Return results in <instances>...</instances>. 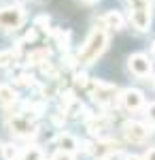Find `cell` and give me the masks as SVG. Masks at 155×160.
<instances>
[{"mask_svg":"<svg viewBox=\"0 0 155 160\" xmlns=\"http://www.w3.org/2000/svg\"><path fill=\"white\" fill-rule=\"evenodd\" d=\"M108 45V34L104 28H94L92 32H89V37H87V41H85V45L81 47V51H79V56H77V60H79V64H94L102 53H104V49H106Z\"/></svg>","mask_w":155,"mask_h":160,"instance_id":"6da1fadb","label":"cell"},{"mask_svg":"<svg viewBox=\"0 0 155 160\" xmlns=\"http://www.w3.org/2000/svg\"><path fill=\"white\" fill-rule=\"evenodd\" d=\"M89 94L94 96V100L100 105V107H110L115 105V100L119 98V90L110 83H104V81H98V79H92L89 81Z\"/></svg>","mask_w":155,"mask_h":160,"instance_id":"7a4b0ae2","label":"cell"},{"mask_svg":"<svg viewBox=\"0 0 155 160\" xmlns=\"http://www.w3.org/2000/svg\"><path fill=\"white\" fill-rule=\"evenodd\" d=\"M9 128H11V132H15L17 137H34L36 135V124L30 120L28 111L15 113L13 118H9Z\"/></svg>","mask_w":155,"mask_h":160,"instance_id":"3957f363","label":"cell"},{"mask_svg":"<svg viewBox=\"0 0 155 160\" xmlns=\"http://www.w3.org/2000/svg\"><path fill=\"white\" fill-rule=\"evenodd\" d=\"M26 22V11L21 7H4L0 9V28L15 30Z\"/></svg>","mask_w":155,"mask_h":160,"instance_id":"277c9868","label":"cell"},{"mask_svg":"<svg viewBox=\"0 0 155 160\" xmlns=\"http://www.w3.org/2000/svg\"><path fill=\"white\" fill-rule=\"evenodd\" d=\"M128 68H130L132 75H136V77H149L151 71H153V62L149 60L144 53H132L130 58H128Z\"/></svg>","mask_w":155,"mask_h":160,"instance_id":"5b68a950","label":"cell"},{"mask_svg":"<svg viewBox=\"0 0 155 160\" xmlns=\"http://www.w3.org/2000/svg\"><path fill=\"white\" fill-rule=\"evenodd\" d=\"M119 102L125 111H140L144 107V94L136 88H128L119 94Z\"/></svg>","mask_w":155,"mask_h":160,"instance_id":"8992f818","label":"cell"},{"mask_svg":"<svg viewBox=\"0 0 155 160\" xmlns=\"http://www.w3.org/2000/svg\"><path fill=\"white\" fill-rule=\"evenodd\" d=\"M123 135L130 143H144L151 137V128L144 122H128L123 126Z\"/></svg>","mask_w":155,"mask_h":160,"instance_id":"52a82bcc","label":"cell"},{"mask_svg":"<svg viewBox=\"0 0 155 160\" xmlns=\"http://www.w3.org/2000/svg\"><path fill=\"white\" fill-rule=\"evenodd\" d=\"M87 152L96 160H102L106 156H113L115 152H119V143L115 139H98L96 143H92V148H87Z\"/></svg>","mask_w":155,"mask_h":160,"instance_id":"ba28073f","label":"cell"},{"mask_svg":"<svg viewBox=\"0 0 155 160\" xmlns=\"http://www.w3.org/2000/svg\"><path fill=\"white\" fill-rule=\"evenodd\" d=\"M58 148H60V152H66V154H77L81 149V143L70 132H60L58 135Z\"/></svg>","mask_w":155,"mask_h":160,"instance_id":"9c48e42d","label":"cell"},{"mask_svg":"<svg viewBox=\"0 0 155 160\" xmlns=\"http://www.w3.org/2000/svg\"><path fill=\"white\" fill-rule=\"evenodd\" d=\"M130 22L138 32H147L151 26V11H130Z\"/></svg>","mask_w":155,"mask_h":160,"instance_id":"30bf717a","label":"cell"},{"mask_svg":"<svg viewBox=\"0 0 155 160\" xmlns=\"http://www.w3.org/2000/svg\"><path fill=\"white\" fill-rule=\"evenodd\" d=\"M100 24L104 26V28H110V30H121L123 28V17L117 11H108L100 17Z\"/></svg>","mask_w":155,"mask_h":160,"instance_id":"8fae6325","label":"cell"},{"mask_svg":"<svg viewBox=\"0 0 155 160\" xmlns=\"http://www.w3.org/2000/svg\"><path fill=\"white\" fill-rule=\"evenodd\" d=\"M15 100H17V92L11 86L2 83L0 86V105L2 107H11V105H15Z\"/></svg>","mask_w":155,"mask_h":160,"instance_id":"7c38bea8","label":"cell"},{"mask_svg":"<svg viewBox=\"0 0 155 160\" xmlns=\"http://www.w3.org/2000/svg\"><path fill=\"white\" fill-rule=\"evenodd\" d=\"M21 152L24 149L19 148V145H15V143H4L0 148V156H2V160H19Z\"/></svg>","mask_w":155,"mask_h":160,"instance_id":"4fadbf2b","label":"cell"},{"mask_svg":"<svg viewBox=\"0 0 155 160\" xmlns=\"http://www.w3.org/2000/svg\"><path fill=\"white\" fill-rule=\"evenodd\" d=\"M106 118H102V115H92L89 120H87V130L92 132V135H98V132H102V130H106Z\"/></svg>","mask_w":155,"mask_h":160,"instance_id":"5bb4252c","label":"cell"},{"mask_svg":"<svg viewBox=\"0 0 155 160\" xmlns=\"http://www.w3.org/2000/svg\"><path fill=\"white\" fill-rule=\"evenodd\" d=\"M43 158H45V154H43V149L38 148V145L26 148L21 152V156H19V160H43Z\"/></svg>","mask_w":155,"mask_h":160,"instance_id":"9a60e30c","label":"cell"},{"mask_svg":"<svg viewBox=\"0 0 155 160\" xmlns=\"http://www.w3.org/2000/svg\"><path fill=\"white\" fill-rule=\"evenodd\" d=\"M49 53H51L49 49H36L28 56V60H30V64H43V62H47Z\"/></svg>","mask_w":155,"mask_h":160,"instance_id":"2e32d148","label":"cell"},{"mask_svg":"<svg viewBox=\"0 0 155 160\" xmlns=\"http://www.w3.org/2000/svg\"><path fill=\"white\" fill-rule=\"evenodd\" d=\"M130 11H151V0H128Z\"/></svg>","mask_w":155,"mask_h":160,"instance_id":"e0dca14e","label":"cell"},{"mask_svg":"<svg viewBox=\"0 0 155 160\" xmlns=\"http://www.w3.org/2000/svg\"><path fill=\"white\" fill-rule=\"evenodd\" d=\"M17 60V53L15 51H0V66H11Z\"/></svg>","mask_w":155,"mask_h":160,"instance_id":"ac0fdd59","label":"cell"},{"mask_svg":"<svg viewBox=\"0 0 155 160\" xmlns=\"http://www.w3.org/2000/svg\"><path fill=\"white\" fill-rule=\"evenodd\" d=\"M144 115H147V120L151 124H155V102H149V105L144 107Z\"/></svg>","mask_w":155,"mask_h":160,"instance_id":"d6986e66","label":"cell"},{"mask_svg":"<svg viewBox=\"0 0 155 160\" xmlns=\"http://www.w3.org/2000/svg\"><path fill=\"white\" fill-rule=\"evenodd\" d=\"M17 83H19V86H32V77H28V75H19V77H17Z\"/></svg>","mask_w":155,"mask_h":160,"instance_id":"ffe728a7","label":"cell"},{"mask_svg":"<svg viewBox=\"0 0 155 160\" xmlns=\"http://www.w3.org/2000/svg\"><path fill=\"white\" fill-rule=\"evenodd\" d=\"M53 160H74V158H72V154H66V152H60V154H58V156H55Z\"/></svg>","mask_w":155,"mask_h":160,"instance_id":"44dd1931","label":"cell"},{"mask_svg":"<svg viewBox=\"0 0 155 160\" xmlns=\"http://www.w3.org/2000/svg\"><path fill=\"white\" fill-rule=\"evenodd\" d=\"M143 160H155V148L147 149V154H144V158H143Z\"/></svg>","mask_w":155,"mask_h":160,"instance_id":"7402d4cb","label":"cell"},{"mask_svg":"<svg viewBox=\"0 0 155 160\" xmlns=\"http://www.w3.org/2000/svg\"><path fill=\"white\" fill-rule=\"evenodd\" d=\"M125 160H143V158H140V156H134V154H132V156H125Z\"/></svg>","mask_w":155,"mask_h":160,"instance_id":"603a6c76","label":"cell"},{"mask_svg":"<svg viewBox=\"0 0 155 160\" xmlns=\"http://www.w3.org/2000/svg\"><path fill=\"white\" fill-rule=\"evenodd\" d=\"M81 2H85V4H96L98 0H81Z\"/></svg>","mask_w":155,"mask_h":160,"instance_id":"cb8c5ba5","label":"cell"},{"mask_svg":"<svg viewBox=\"0 0 155 160\" xmlns=\"http://www.w3.org/2000/svg\"><path fill=\"white\" fill-rule=\"evenodd\" d=\"M153 53H155V43H153Z\"/></svg>","mask_w":155,"mask_h":160,"instance_id":"d4e9b609","label":"cell"},{"mask_svg":"<svg viewBox=\"0 0 155 160\" xmlns=\"http://www.w3.org/2000/svg\"><path fill=\"white\" fill-rule=\"evenodd\" d=\"M153 83H155V79H153Z\"/></svg>","mask_w":155,"mask_h":160,"instance_id":"484cf974","label":"cell"}]
</instances>
